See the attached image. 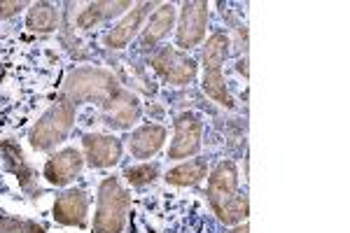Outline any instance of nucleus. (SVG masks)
I'll return each instance as SVG.
<instances>
[{
	"label": "nucleus",
	"mask_w": 350,
	"mask_h": 233,
	"mask_svg": "<svg viewBox=\"0 0 350 233\" xmlns=\"http://www.w3.org/2000/svg\"><path fill=\"white\" fill-rule=\"evenodd\" d=\"M64 61L26 38H0V135L26 128L61 91Z\"/></svg>",
	"instance_id": "nucleus-1"
},
{
	"label": "nucleus",
	"mask_w": 350,
	"mask_h": 233,
	"mask_svg": "<svg viewBox=\"0 0 350 233\" xmlns=\"http://www.w3.org/2000/svg\"><path fill=\"white\" fill-rule=\"evenodd\" d=\"M129 233H215L206 208L180 194H140L129 203Z\"/></svg>",
	"instance_id": "nucleus-2"
},
{
	"label": "nucleus",
	"mask_w": 350,
	"mask_h": 233,
	"mask_svg": "<svg viewBox=\"0 0 350 233\" xmlns=\"http://www.w3.org/2000/svg\"><path fill=\"white\" fill-rule=\"evenodd\" d=\"M61 98L72 105L94 100L103 112V119L110 128H129L140 119V100L126 91L112 77V72L100 68H80L61 87Z\"/></svg>",
	"instance_id": "nucleus-3"
},
{
	"label": "nucleus",
	"mask_w": 350,
	"mask_h": 233,
	"mask_svg": "<svg viewBox=\"0 0 350 233\" xmlns=\"http://www.w3.org/2000/svg\"><path fill=\"white\" fill-rule=\"evenodd\" d=\"M208 203L222 224H239L247 217V198L241 196L239 170L234 161H222L208 178Z\"/></svg>",
	"instance_id": "nucleus-4"
},
{
	"label": "nucleus",
	"mask_w": 350,
	"mask_h": 233,
	"mask_svg": "<svg viewBox=\"0 0 350 233\" xmlns=\"http://www.w3.org/2000/svg\"><path fill=\"white\" fill-rule=\"evenodd\" d=\"M131 196L117 178H105L98 187V210L94 217V233H122Z\"/></svg>",
	"instance_id": "nucleus-5"
},
{
	"label": "nucleus",
	"mask_w": 350,
	"mask_h": 233,
	"mask_svg": "<svg viewBox=\"0 0 350 233\" xmlns=\"http://www.w3.org/2000/svg\"><path fill=\"white\" fill-rule=\"evenodd\" d=\"M75 124V105L66 98H59L49 105V110L40 117V122L31 131V147L38 152H47L54 145L64 143Z\"/></svg>",
	"instance_id": "nucleus-6"
},
{
	"label": "nucleus",
	"mask_w": 350,
	"mask_h": 233,
	"mask_svg": "<svg viewBox=\"0 0 350 233\" xmlns=\"http://www.w3.org/2000/svg\"><path fill=\"white\" fill-rule=\"evenodd\" d=\"M227 54H229V38L224 33L211 36V40L206 42V49H203V91L213 100H217L219 105L231 107L234 103H231L227 94V84H224V75H222V66Z\"/></svg>",
	"instance_id": "nucleus-7"
},
{
	"label": "nucleus",
	"mask_w": 350,
	"mask_h": 233,
	"mask_svg": "<svg viewBox=\"0 0 350 233\" xmlns=\"http://www.w3.org/2000/svg\"><path fill=\"white\" fill-rule=\"evenodd\" d=\"M152 68L171 84H189L196 77V64L175 47H161L152 56Z\"/></svg>",
	"instance_id": "nucleus-8"
},
{
	"label": "nucleus",
	"mask_w": 350,
	"mask_h": 233,
	"mask_svg": "<svg viewBox=\"0 0 350 233\" xmlns=\"http://www.w3.org/2000/svg\"><path fill=\"white\" fill-rule=\"evenodd\" d=\"M206 24H208V3L196 0V3H185L183 14H180V26L175 33V44L183 52L196 47L206 36Z\"/></svg>",
	"instance_id": "nucleus-9"
},
{
	"label": "nucleus",
	"mask_w": 350,
	"mask_h": 233,
	"mask_svg": "<svg viewBox=\"0 0 350 233\" xmlns=\"http://www.w3.org/2000/svg\"><path fill=\"white\" fill-rule=\"evenodd\" d=\"M203 119L196 112H183L175 117V140L168 150V159H187L201 150Z\"/></svg>",
	"instance_id": "nucleus-10"
},
{
	"label": "nucleus",
	"mask_w": 350,
	"mask_h": 233,
	"mask_svg": "<svg viewBox=\"0 0 350 233\" xmlns=\"http://www.w3.org/2000/svg\"><path fill=\"white\" fill-rule=\"evenodd\" d=\"M82 170V156L75 147H68V150H61L59 154L49 156V161L44 163V180L54 187H66L70 184L72 180L80 175Z\"/></svg>",
	"instance_id": "nucleus-11"
},
{
	"label": "nucleus",
	"mask_w": 350,
	"mask_h": 233,
	"mask_svg": "<svg viewBox=\"0 0 350 233\" xmlns=\"http://www.w3.org/2000/svg\"><path fill=\"white\" fill-rule=\"evenodd\" d=\"M89 198L80 189H70L61 194L54 203V219L66 226H84L87 224Z\"/></svg>",
	"instance_id": "nucleus-12"
},
{
	"label": "nucleus",
	"mask_w": 350,
	"mask_h": 233,
	"mask_svg": "<svg viewBox=\"0 0 350 233\" xmlns=\"http://www.w3.org/2000/svg\"><path fill=\"white\" fill-rule=\"evenodd\" d=\"M84 152L94 168H110L120 161L122 143L115 135H84Z\"/></svg>",
	"instance_id": "nucleus-13"
},
{
	"label": "nucleus",
	"mask_w": 350,
	"mask_h": 233,
	"mask_svg": "<svg viewBox=\"0 0 350 233\" xmlns=\"http://www.w3.org/2000/svg\"><path fill=\"white\" fill-rule=\"evenodd\" d=\"M163 140H166V128L157 126V124H148V126L133 131L131 140H129V150L135 159H150L159 152Z\"/></svg>",
	"instance_id": "nucleus-14"
},
{
	"label": "nucleus",
	"mask_w": 350,
	"mask_h": 233,
	"mask_svg": "<svg viewBox=\"0 0 350 233\" xmlns=\"http://www.w3.org/2000/svg\"><path fill=\"white\" fill-rule=\"evenodd\" d=\"M148 10H150V3H140V5H135V8L129 12L124 19L117 24L112 31L105 36V44L112 49H122L124 44L129 42L133 36H135V31L140 28V24H143V19H145V14H148Z\"/></svg>",
	"instance_id": "nucleus-15"
},
{
	"label": "nucleus",
	"mask_w": 350,
	"mask_h": 233,
	"mask_svg": "<svg viewBox=\"0 0 350 233\" xmlns=\"http://www.w3.org/2000/svg\"><path fill=\"white\" fill-rule=\"evenodd\" d=\"M173 19H175V10L173 5H161L159 10H157V14L150 19V26L145 28V33L140 36L138 40V47L145 49V47H154L159 40L166 36L168 31H171L173 26Z\"/></svg>",
	"instance_id": "nucleus-16"
},
{
	"label": "nucleus",
	"mask_w": 350,
	"mask_h": 233,
	"mask_svg": "<svg viewBox=\"0 0 350 233\" xmlns=\"http://www.w3.org/2000/svg\"><path fill=\"white\" fill-rule=\"evenodd\" d=\"M208 175V161L206 159H191V161L183 163V166L173 168L166 173L168 184H178V187H194Z\"/></svg>",
	"instance_id": "nucleus-17"
},
{
	"label": "nucleus",
	"mask_w": 350,
	"mask_h": 233,
	"mask_svg": "<svg viewBox=\"0 0 350 233\" xmlns=\"http://www.w3.org/2000/svg\"><path fill=\"white\" fill-rule=\"evenodd\" d=\"M0 156H3L5 168H8L12 175H16V180H19L21 187H31L33 170L26 166L24 156H21V150L12 143V140H5V143L0 145Z\"/></svg>",
	"instance_id": "nucleus-18"
},
{
	"label": "nucleus",
	"mask_w": 350,
	"mask_h": 233,
	"mask_svg": "<svg viewBox=\"0 0 350 233\" xmlns=\"http://www.w3.org/2000/svg\"><path fill=\"white\" fill-rule=\"evenodd\" d=\"M56 24H59V12H56L54 5L49 3H36L31 10H28L26 16V28L33 33H52L56 31Z\"/></svg>",
	"instance_id": "nucleus-19"
},
{
	"label": "nucleus",
	"mask_w": 350,
	"mask_h": 233,
	"mask_svg": "<svg viewBox=\"0 0 350 233\" xmlns=\"http://www.w3.org/2000/svg\"><path fill=\"white\" fill-rule=\"evenodd\" d=\"M129 8H131V3H94L80 14L77 24H80V28H92L98 24V21L110 19V16L120 14Z\"/></svg>",
	"instance_id": "nucleus-20"
},
{
	"label": "nucleus",
	"mask_w": 350,
	"mask_h": 233,
	"mask_svg": "<svg viewBox=\"0 0 350 233\" xmlns=\"http://www.w3.org/2000/svg\"><path fill=\"white\" fill-rule=\"evenodd\" d=\"M124 178H126V182L131 187H145L150 184V182H154L157 178V166L154 163H140V166H131L124 170Z\"/></svg>",
	"instance_id": "nucleus-21"
},
{
	"label": "nucleus",
	"mask_w": 350,
	"mask_h": 233,
	"mask_svg": "<svg viewBox=\"0 0 350 233\" xmlns=\"http://www.w3.org/2000/svg\"><path fill=\"white\" fill-rule=\"evenodd\" d=\"M21 221L19 219H12V217H8L5 213H0V233H16V231H21Z\"/></svg>",
	"instance_id": "nucleus-22"
},
{
	"label": "nucleus",
	"mask_w": 350,
	"mask_h": 233,
	"mask_svg": "<svg viewBox=\"0 0 350 233\" xmlns=\"http://www.w3.org/2000/svg\"><path fill=\"white\" fill-rule=\"evenodd\" d=\"M24 8H26V3H0V19H8V16L16 14Z\"/></svg>",
	"instance_id": "nucleus-23"
},
{
	"label": "nucleus",
	"mask_w": 350,
	"mask_h": 233,
	"mask_svg": "<svg viewBox=\"0 0 350 233\" xmlns=\"http://www.w3.org/2000/svg\"><path fill=\"white\" fill-rule=\"evenodd\" d=\"M231 233H247V226L243 224V226H239V229H234V231H231Z\"/></svg>",
	"instance_id": "nucleus-24"
},
{
	"label": "nucleus",
	"mask_w": 350,
	"mask_h": 233,
	"mask_svg": "<svg viewBox=\"0 0 350 233\" xmlns=\"http://www.w3.org/2000/svg\"><path fill=\"white\" fill-rule=\"evenodd\" d=\"M0 191H5V182H3V178H0Z\"/></svg>",
	"instance_id": "nucleus-25"
}]
</instances>
